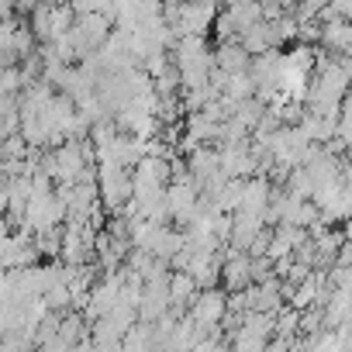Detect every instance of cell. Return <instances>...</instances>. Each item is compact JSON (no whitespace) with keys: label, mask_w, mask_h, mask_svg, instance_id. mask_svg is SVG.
I'll return each mask as SVG.
<instances>
[{"label":"cell","mask_w":352,"mask_h":352,"mask_svg":"<svg viewBox=\"0 0 352 352\" xmlns=\"http://www.w3.org/2000/svg\"><path fill=\"white\" fill-rule=\"evenodd\" d=\"M221 311H225V304H221V294H208V297H204V304L197 307V321L211 324V318H218Z\"/></svg>","instance_id":"obj_1"},{"label":"cell","mask_w":352,"mask_h":352,"mask_svg":"<svg viewBox=\"0 0 352 352\" xmlns=\"http://www.w3.org/2000/svg\"><path fill=\"white\" fill-rule=\"evenodd\" d=\"M225 69H239V66H245V49H235V45H228V49H221V59H218Z\"/></svg>","instance_id":"obj_2"},{"label":"cell","mask_w":352,"mask_h":352,"mask_svg":"<svg viewBox=\"0 0 352 352\" xmlns=\"http://www.w3.org/2000/svg\"><path fill=\"white\" fill-rule=\"evenodd\" d=\"M225 273H228V283H245V276H249V263H245V259H232Z\"/></svg>","instance_id":"obj_3"},{"label":"cell","mask_w":352,"mask_h":352,"mask_svg":"<svg viewBox=\"0 0 352 352\" xmlns=\"http://www.w3.org/2000/svg\"><path fill=\"white\" fill-rule=\"evenodd\" d=\"M184 294H190V280L176 276V280H173V297H184Z\"/></svg>","instance_id":"obj_4"}]
</instances>
